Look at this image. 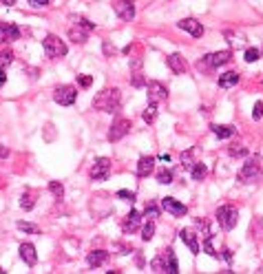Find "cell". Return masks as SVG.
Instances as JSON below:
<instances>
[{"label":"cell","instance_id":"45","mask_svg":"<svg viewBox=\"0 0 263 274\" xmlns=\"http://www.w3.org/2000/svg\"><path fill=\"white\" fill-rule=\"evenodd\" d=\"M221 256L228 261V263H230V261H232V252H230V250H228V248H223V250H221Z\"/></svg>","mask_w":263,"mask_h":274},{"label":"cell","instance_id":"50","mask_svg":"<svg viewBox=\"0 0 263 274\" xmlns=\"http://www.w3.org/2000/svg\"><path fill=\"white\" fill-rule=\"evenodd\" d=\"M3 5H7V7H11V5H16V0H0Z\"/></svg>","mask_w":263,"mask_h":274},{"label":"cell","instance_id":"16","mask_svg":"<svg viewBox=\"0 0 263 274\" xmlns=\"http://www.w3.org/2000/svg\"><path fill=\"white\" fill-rule=\"evenodd\" d=\"M139 221H142V215H139L137 210H131V212L126 215V219L122 221V230H124L126 234L135 232L137 228H139Z\"/></svg>","mask_w":263,"mask_h":274},{"label":"cell","instance_id":"37","mask_svg":"<svg viewBox=\"0 0 263 274\" xmlns=\"http://www.w3.org/2000/svg\"><path fill=\"white\" fill-rule=\"evenodd\" d=\"M228 153H230V157H245V155H248V148L245 146H230Z\"/></svg>","mask_w":263,"mask_h":274},{"label":"cell","instance_id":"5","mask_svg":"<svg viewBox=\"0 0 263 274\" xmlns=\"http://www.w3.org/2000/svg\"><path fill=\"white\" fill-rule=\"evenodd\" d=\"M75 98H77V88L71 86V84H62L53 91V100L60 106H71L75 102Z\"/></svg>","mask_w":263,"mask_h":274},{"label":"cell","instance_id":"11","mask_svg":"<svg viewBox=\"0 0 263 274\" xmlns=\"http://www.w3.org/2000/svg\"><path fill=\"white\" fill-rule=\"evenodd\" d=\"M20 38V29L16 25H11V22H0V42L3 44H9L14 40H18Z\"/></svg>","mask_w":263,"mask_h":274},{"label":"cell","instance_id":"18","mask_svg":"<svg viewBox=\"0 0 263 274\" xmlns=\"http://www.w3.org/2000/svg\"><path fill=\"white\" fill-rule=\"evenodd\" d=\"M155 168V157H150V155H144V157H139L137 161V177H148L150 172Z\"/></svg>","mask_w":263,"mask_h":274},{"label":"cell","instance_id":"22","mask_svg":"<svg viewBox=\"0 0 263 274\" xmlns=\"http://www.w3.org/2000/svg\"><path fill=\"white\" fill-rule=\"evenodd\" d=\"M206 175H208V166L201 164V161H195V166L190 168V177L195 181H201V179H206Z\"/></svg>","mask_w":263,"mask_h":274},{"label":"cell","instance_id":"1","mask_svg":"<svg viewBox=\"0 0 263 274\" xmlns=\"http://www.w3.org/2000/svg\"><path fill=\"white\" fill-rule=\"evenodd\" d=\"M122 106L120 88H104L93 98V109L102 111V113H117Z\"/></svg>","mask_w":263,"mask_h":274},{"label":"cell","instance_id":"51","mask_svg":"<svg viewBox=\"0 0 263 274\" xmlns=\"http://www.w3.org/2000/svg\"><path fill=\"white\" fill-rule=\"evenodd\" d=\"M159 159H161V161H166V164H168V161H170V155H159Z\"/></svg>","mask_w":263,"mask_h":274},{"label":"cell","instance_id":"3","mask_svg":"<svg viewBox=\"0 0 263 274\" xmlns=\"http://www.w3.org/2000/svg\"><path fill=\"white\" fill-rule=\"evenodd\" d=\"M42 49H44V53L49 55V58H64L66 55V51H69V49H66V44H64V40H60L58 36H47L42 40Z\"/></svg>","mask_w":263,"mask_h":274},{"label":"cell","instance_id":"47","mask_svg":"<svg viewBox=\"0 0 263 274\" xmlns=\"http://www.w3.org/2000/svg\"><path fill=\"white\" fill-rule=\"evenodd\" d=\"M104 53H106V55L115 53V49H113V47H111V42H104Z\"/></svg>","mask_w":263,"mask_h":274},{"label":"cell","instance_id":"27","mask_svg":"<svg viewBox=\"0 0 263 274\" xmlns=\"http://www.w3.org/2000/svg\"><path fill=\"white\" fill-rule=\"evenodd\" d=\"M69 20L73 22V25L82 27V29H86V31H93V29H95V22L86 20V18H82V16H69Z\"/></svg>","mask_w":263,"mask_h":274},{"label":"cell","instance_id":"39","mask_svg":"<svg viewBox=\"0 0 263 274\" xmlns=\"http://www.w3.org/2000/svg\"><path fill=\"white\" fill-rule=\"evenodd\" d=\"M190 155H193V150H188V153H184V155H182V166H184V168H188V170L195 166V161L190 159Z\"/></svg>","mask_w":263,"mask_h":274},{"label":"cell","instance_id":"41","mask_svg":"<svg viewBox=\"0 0 263 274\" xmlns=\"http://www.w3.org/2000/svg\"><path fill=\"white\" fill-rule=\"evenodd\" d=\"M263 117V102H256L252 106V120H261Z\"/></svg>","mask_w":263,"mask_h":274},{"label":"cell","instance_id":"13","mask_svg":"<svg viewBox=\"0 0 263 274\" xmlns=\"http://www.w3.org/2000/svg\"><path fill=\"white\" fill-rule=\"evenodd\" d=\"M177 27L182 31H188L193 38H201V36H204V25H201L199 20H195V18H184Z\"/></svg>","mask_w":263,"mask_h":274},{"label":"cell","instance_id":"35","mask_svg":"<svg viewBox=\"0 0 263 274\" xmlns=\"http://www.w3.org/2000/svg\"><path fill=\"white\" fill-rule=\"evenodd\" d=\"M168 272L170 274L179 272V263H177V256H175V252H172V248L168 250Z\"/></svg>","mask_w":263,"mask_h":274},{"label":"cell","instance_id":"26","mask_svg":"<svg viewBox=\"0 0 263 274\" xmlns=\"http://www.w3.org/2000/svg\"><path fill=\"white\" fill-rule=\"evenodd\" d=\"M155 117H157V104H153L150 102L146 109H144V113H142V120L146 122V124H153L155 122Z\"/></svg>","mask_w":263,"mask_h":274},{"label":"cell","instance_id":"10","mask_svg":"<svg viewBox=\"0 0 263 274\" xmlns=\"http://www.w3.org/2000/svg\"><path fill=\"white\" fill-rule=\"evenodd\" d=\"M146 88H148V100L153 104H159V102H164V100L168 98V88L161 84V82H150Z\"/></svg>","mask_w":263,"mask_h":274},{"label":"cell","instance_id":"33","mask_svg":"<svg viewBox=\"0 0 263 274\" xmlns=\"http://www.w3.org/2000/svg\"><path fill=\"white\" fill-rule=\"evenodd\" d=\"M261 58V51L256 47H250V49H245V62L248 64H252V62H256V60Z\"/></svg>","mask_w":263,"mask_h":274},{"label":"cell","instance_id":"8","mask_svg":"<svg viewBox=\"0 0 263 274\" xmlns=\"http://www.w3.org/2000/svg\"><path fill=\"white\" fill-rule=\"evenodd\" d=\"M261 175V166H259V161L256 159H248L243 164V168L239 170V181H243V184H250V181H254L256 177Z\"/></svg>","mask_w":263,"mask_h":274},{"label":"cell","instance_id":"49","mask_svg":"<svg viewBox=\"0 0 263 274\" xmlns=\"http://www.w3.org/2000/svg\"><path fill=\"white\" fill-rule=\"evenodd\" d=\"M131 66H133V69H139V66H142V60H133V62H131Z\"/></svg>","mask_w":263,"mask_h":274},{"label":"cell","instance_id":"17","mask_svg":"<svg viewBox=\"0 0 263 274\" xmlns=\"http://www.w3.org/2000/svg\"><path fill=\"white\" fill-rule=\"evenodd\" d=\"M166 64L170 66V71L172 73H177V75H182L184 71H186V60H184V55L182 53H172L166 58Z\"/></svg>","mask_w":263,"mask_h":274},{"label":"cell","instance_id":"21","mask_svg":"<svg viewBox=\"0 0 263 274\" xmlns=\"http://www.w3.org/2000/svg\"><path fill=\"white\" fill-rule=\"evenodd\" d=\"M239 82V73L237 71H228V73H223V75H219V86L221 88H230V86H234Z\"/></svg>","mask_w":263,"mask_h":274},{"label":"cell","instance_id":"2","mask_svg":"<svg viewBox=\"0 0 263 274\" xmlns=\"http://www.w3.org/2000/svg\"><path fill=\"white\" fill-rule=\"evenodd\" d=\"M215 217H217V221H219V226L223 230H232L239 221V212L234 206H219L215 212Z\"/></svg>","mask_w":263,"mask_h":274},{"label":"cell","instance_id":"15","mask_svg":"<svg viewBox=\"0 0 263 274\" xmlns=\"http://www.w3.org/2000/svg\"><path fill=\"white\" fill-rule=\"evenodd\" d=\"M18 252H20V259L25 261V263L29 265V267L38 263V252H36V248H33L31 243H20Z\"/></svg>","mask_w":263,"mask_h":274},{"label":"cell","instance_id":"31","mask_svg":"<svg viewBox=\"0 0 263 274\" xmlns=\"http://www.w3.org/2000/svg\"><path fill=\"white\" fill-rule=\"evenodd\" d=\"M49 190H51V195H53L55 199H62L64 197V186L60 181H51V184H49Z\"/></svg>","mask_w":263,"mask_h":274},{"label":"cell","instance_id":"25","mask_svg":"<svg viewBox=\"0 0 263 274\" xmlns=\"http://www.w3.org/2000/svg\"><path fill=\"white\" fill-rule=\"evenodd\" d=\"M223 36H226L228 38V42H230L232 44V47H243V44H245V36H243V33H234V31H226V33H223Z\"/></svg>","mask_w":263,"mask_h":274},{"label":"cell","instance_id":"20","mask_svg":"<svg viewBox=\"0 0 263 274\" xmlns=\"http://www.w3.org/2000/svg\"><path fill=\"white\" fill-rule=\"evenodd\" d=\"M109 256L111 254L106 252V250H93V252H89V256H86V263L91 267H100L109 261Z\"/></svg>","mask_w":263,"mask_h":274},{"label":"cell","instance_id":"9","mask_svg":"<svg viewBox=\"0 0 263 274\" xmlns=\"http://www.w3.org/2000/svg\"><path fill=\"white\" fill-rule=\"evenodd\" d=\"M115 14L120 16L122 20L131 22L133 18H135V3H133V0H117L115 3Z\"/></svg>","mask_w":263,"mask_h":274},{"label":"cell","instance_id":"43","mask_svg":"<svg viewBox=\"0 0 263 274\" xmlns=\"http://www.w3.org/2000/svg\"><path fill=\"white\" fill-rule=\"evenodd\" d=\"M93 84V77L91 75H80V86H91Z\"/></svg>","mask_w":263,"mask_h":274},{"label":"cell","instance_id":"42","mask_svg":"<svg viewBox=\"0 0 263 274\" xmlns=\"http://www.w3.org/2000/svg\"><path fill=\"white\" fill-rule=\"evenodd\" d=\"M131 84L137 86V88H142L144 84H146V80L142 77V73H135V75H133V80H131Z\"/></svg>","mask_w":263,"mask_h":274},{"label":"cell","instance_id":"52","mask_svg":"<svg viewBox=\"0 0 263 274\" xmlns=\"http://www.w3.org/2000/svg\"><path fill=\"white\" fill-rule=\"evenodd\" d=\"M259 272H263V265H261V270H259Z\"/></svg>","mask_w":263,"mask_h":274},{"label":"cell","instance_id":"28","mask_svg":"<svg viewBox=\"0 0 263 274\" xmlns=\"http://www.w3.org/2000/svg\"><path fill=\"white\" fill-rule=\"evenodd\" d=\"M212 239H215V234H206V241H204V252L206 254H208V256H212V259H219V252H217V250L215 248H212Z\"/></svg>","mask_w":263,"mask_h":274},{"label":"cell","instance_id":"14","mask_svg":"<svg viewBox=\"0 0 263 274\" xmlns=\"http://www.w3.org/2000/svg\"><path fill=\"white\" fill-rule=\"evenodd\" d=\"M179 239H182V241L188 245V250H190L193 254H199V252H201L199 239H197V234H195L193 230H179Z\"/></svg>","mask_w":263,"mask_h":274},{"label":"cell","instance_id":"48","mask_svg":"<svg viewBox=\"0 0 263 274\" xmlns=\"http://www.w3.org/2000/svg\"><path fill=\"white\" fill-rule=\"evenodd\" d=\"M7 155H9V150L5 148V146H0V159H5V157H7Z\"/></svg>","mask_w":263,"mask_h":274},{"label":"cell","instance_id":"40","mask_svg":"<svg viewBox=\"0 0 263 274\" xmlns=\"http://www.w3.org/2000/svg\"><path fill=\"white\" fill-rule=\"evenodd\" d=\"M144 215L150 217V219H155V217H159V208L155 204H148L146 206V210H144Z\"/></svg>","mask_w":263,"mask_h":274},{"label":"cell","instance_id":"4","mask_svg":"<svg viewBox=\"0 0 263 274\" xmlns=\"http://www.w3.org/2000/svg\"><path fill=\"white\" fill-rule=\"evenodd\" d=\"M230 62V51H217V53H208L197 62L199 69H219V66Z\"/></svg>","mask_w":263,"mask_h":274},{"label":"cell","instance_id":"53","mask_svg":"<svg viewBox=\"0 0 263 274\" xmlns=\"http://www.w3.org/2000/svg\"><path fill=\"white\" fill-rule=\"evenodd\" d=\"M0 274H3V267H0Z\"/></svg>","mask_w":263,"mask_h":274},{"label":"cell","instance_id":"38","mask_svg":"<svg viewBox=\"0 0 263 274\" xmlns=\"http://www.w3.org/2000/svg\"><path fill=\"white\" fill-rule=\"evenodd\" d=\"M117 199L133 204V201H135V193H131V190H117Z\"/></svg>","mask_w":263,"mask_h":274},{"label":"cell","instance_id":"44","mask_svg":"<svg viewBox=\"0 0 263 274\" xmlns=\"http://www.w3.org/2000/svg\"><path fill=\"white\" fill-rule=\"evenodd\" d=\"M27 3H29L31 7H47L49 0H27Z\"/></svg>","mask_w":263,"mask_h":274},{"label":"cell","instance_id":"6","mask_svg":"<svg viewBox=\"0 0 263 274\" xmlns=\"http://www.w3.org/2000/svg\"><path fill=\"white\" fill-rule=\"evenodd\" d=\"M131 128H133L131 120H115L109 128V142H120L122 137H126L131 133Z\"/></svg>","mask_w":263,"mask_h":274},{"label":"cell","instance_id":"30","mask_svg":"<svg viewBox=\"0 0 263 274\" xmlns=\"http://www.w3.org/2000/svg\"><path fill=\"white\" fill-rule=\"evenodd\" d=\"M20 206L25 210H31L33 206H36V199H33V195L29 193V190H25V193H22V197H20Z\"/></svg>","mask_w":263,"mask_h":274},{"label":"cell","instance_id":"24","mask_svg":"<svg viewBox=\"0 0 263 274\" xmlns=\"http://www.w3.org/2000/svg\"><path fill=\"white\" fill-rule=\"evenodd\" d=\"M69 38L73 40L75 44H84L86 42V29H82V27H71L69 29Z\"/></svg>","mask_w":263,"mask_h":274},{"label":"cell","instance_id":"12","mask_svg":"<svg viewBox=\"0 0 263 274\" xmlns=\"http://www.w3.org/2000/svg\"><path fill=\"white\" fill-rule=\"evenodd\" d=\"M161 208H164L166 212H170L172 217H184V215H188V208L184 204H179L177 199H172V197H164L161 199Z\"/></svg>","mask_w":263,"mask_h":274},{"label":"cell","instance_id":"34","mask_svg":"<svg viewBox=\"0 0 263 274\" xmlns=\"http://www.w3.org/2000/svg\"><path fill=\"white\" fill-rule=\"evenodd\" d=\"M18 230L20 232H27V234H38V226H33V223H27V221H18Z\"/></svg>","mask_w":263,"mask_h":274},{"label":"cell","instance_id":"29","mask_svg":"<svg viewBox=\"0 0 263 274\" xmlns=\"http://www.w3.org/2000/svg\"><path fill=\"white\" fill-rule=\"evenodd\" d=\"M153 237H155V221L150 219V221H146V226L142 228V241H150Z\"/></svg>","mask_w":263,"mask_h":274},{"label":"cell","instance_id":"23","mask_svg":"<svg viewBox=\"0 0 263 274\" xmlns=\"http://www.w3.org/2000/svg\"><path fill=\"white\" fill-rule=\"evenodd\" d=\"M210 131L212 133H215V135L217 137H219V139H228V137H232L234 135V126H219V124H212L210 126Z\"/></svg>","mask_w":263,"mask_h":274},{"label":"cell","instance_id":"19","mask_svg":"<svg viewBox=\"0 0 263 274\" xmlns=\"http://www.w3.org/2000/svg\"><path fill=\"white\" fill-rule=\"evenodd\" d=\"M168 250L159 252L153 261H150V270H153V272H168Z\"/></svg>","mask_w":263,"mask_h":274},{"label":"cell","instance_id":"36","mask_svg":"<svg viewBox=\"0 0 263 274\" xmlns=\"http://www.w3.org/2000/svg\"><path fill=\"white\" fill-rule=\"evenodd\" d=\"M14 62V51L11 49H5L3 53H0V66H9Z\"/></svg>","mask_w":263,"mask_h":274},{"label":"cell","instance_id":"7","mask_svg":"<svg viewBox=\"0 0 263 274\" xmlns=\"http://www.w3.org/2000/svg\"><path fill=\"white\" fill-rule=\"evenodd\" d=\"M111 175V159L109 157H100L95 159V164L91 166V179L93 181H104Z\"/></svg>","mask_w":263,"mask_h":274},{"label":"cell","instance_id":"32","mask_svg":"<svg viewBox=\"0 0 263 274\" xmlns=\"http://www.w3.org/2000/svg\"><path fill=\"white\" fill-rule=\"evenodd\" d=\"M157 181H159V184H164V186H168V184H172V170L161 168V170L157 172Z\"/></svg>","mask_w":263,"mask_h":274},{"label":"cell","instance_id":"46","mask_svg":"<svg viewBox=\"0 0 263 274\" xmlns=\"http://www.w3.org/2000/svg\"><path fill=\"white\" fill-rule=\"evenodd\" d=\"M7 82V73H5V66H0V86Z\"/></svg>","mask_w":263,"mask_h":274}]
</instances>
